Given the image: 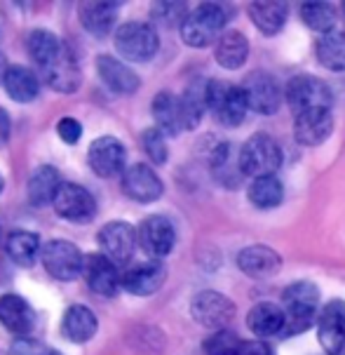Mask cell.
Returning <instances> with one entry per match:
<instances>
[{
	"mask_svg": "<svg viewBox=\"0 0 345 355\" xmlns=\"http://www.w3.org/2000/svg\"><path fill=\"white\" fill-rule=\"evenodd\" d=\"M8 71H10V66H8V59L0 54V85H5V78H8Z\"/></svg>",
	"mask_w": 345,
	"mask_h": 355,
	"instance_id": "obj_45",
	"label": "cell"
},
{
	"mask_svg": "<svg viewBox=\"0 0 345 355\" xmlns=\"http://www.w3.org/2000/svg\"><path fill=\"white\" fill-rule=\"evenodd\" d=\"M319 309V290L312 282H294L282 294V311H284V332L299 334L306 332L312 324Z\"/></svg>",
	"mask_w": 345,
	"mask_h": 355,
	"instance_id": "obj_2",
	"label": "cell"
},
{
	"mask_svg": "<svg viewBox=\"0 0 345 355\" xmlns=\"http://www.w3.org/2000/svg\"><path fill=\"white\" fill-rule=\"evenodd\" d=\"M96 327H99L96 315L82 304L69 306L64 313V318H62L64 339L73 341V344H85V341H89L96 334Z\"/></svg>",
	"mask_w": 345,
	"mask_h": 355,
	"instance_id": "obj_24",
	"label": "cell"
},
{
	"mask_svg": "<svg viewBox=\"0 0 345 355\" xmlns=\"http://www.w3.org/2000/svg\"><path fill=\"white\" fill-rule=\"evenodd\" d=\"M233 10L221 3H202L186 17L181 24V38L191 47H209L216 38H221L223 26L228 24Z\"/></svg>",
	"mask_w": 345,
	"mask_h": 355,
	"instance_id": "obj_1",
	"label": "cell"
},
{
	"mask_svg": "<svg viewBox=\"0 0 345 355\" xmlns=\"http://www.w3.org/2000/svg\"><path fill=\"white\" fill-rule=\"evenodd\" d=\"M284 189L282 182L275 177V174H268V177H258L254 179L249 186V200L254 207L258 209H272L282 202Z\"/></svg>",
	"mask_w": 345,
	"mask_h": 355,
	"instance_id": "obj_35",
	"label": "cell"
},
{
	"mask_svg": "<svg viewBox=\"0 0 345 355\" xmlns=\"http://www.w3.org/2000/svg\"><path fill=\"white\" fill-rule=\"evenodd\" d=\"M284 99H287L289 108L294 111V116H299V113L312 111V108H329L331 89L326 87L324 80H319L315 76H294L287 83Z\"/></svg>",
	"mask_w": 345,
	"mask_h": 355,
	"instance_id": "obj_6",
	"label": "cell"
},
{
	"mask_svg": "<svg viewBox=\"0 0 345 355\" xmlns=\"http://www.w3.org/2000/svg\"><path fill=\"white\" fill-rule=\"evenodd\" d=\"M52 351H47L45 346L40 344V341L35 339H26V336H21V339H17L15 344L10 348V355H50Z\"/></svg>",
	"mask_w": 345,
	"mask_h": 355,
	"instance_id": "obj_42",
	"label": "cell"
},
{
	"mask_svg": "<svg viewBox=\"0 0 345 355\" xmlns=\"http://www.w3.org/2000/svg\"><path fill=\"white\" fill-rule=\"evenodd\" d=\"M282 165V148L268 135H254L240 148V170L245 177H268Z\"/></svg>",
	"mask_w": 345,
	"mask_h": 355,
	"instance_id": "obj_3",
	"label": "cell"
},
{
	"mask_svg": "<svg viewBox=\"0 0 345 355\" xmlns=\"http://www.w3.org/2000/svg\"><path fill=\"white\" fill-rule=\"evenodd\" d=\"M191 315L209 329H226V324L235 318V304L230 302L226 294L204 290L193 297L191 302Z\"/></svg>",
	"mask_w": 345,
	"mask_h": 355,
	"instance_id": "obj_10",
	"label": "cell"
},
{
	"mask_svg": "<svg viewBox=\"0 0 345 355\" xmlns=\"http://www.w3.org/2000/svg\"><path fill=\"white\" fill-rule=\"evenodd\" d=\"M115 47L127 62H150L157 54L160 38L150 24L127 21L115 31Z\"/></svg>",
	"mask_w": 345,
	"mask_h": 355,
	"instance_id": "obj_4",
	"label": "cell"
},
{
	"mask_svg": "<svg viewBox=\"0 0 345 355\" xmlns=\"http://www.w3.org/2000/svg\"><path fill=\"white\" fill-rule=\"evenodd\" d=\"M120 15V3H106V0H92V3L78 5V17L85 31L96 35V38H106L113 31L115 21Z\"/></svg>",
	"mask_w": 345,
	"mask_h": 355,
	"instance_id": "obj_20",
	"label": "cell"
},
{
	"mask_svg": "<svg viewBox=\"0 0 345 355\" xmlns=\"http://www.w3.org/2000/svg\"><path fill=\"white\" fill-rule=\"evenodd\" d=\"M54 212L73 224H87L96 216V200L85 186L64 182L52 202Z\"/></svg>",
	"mask_w": 345,
	"mask_h": 355,
	"instance_id": "obj_9",
	"label": "cell"
},
{
	"mask_svg": "<svg viewBox=\"0 0 345 355\" xmlns=\"http://www.w3.org/2000/svg\"><path fill=\"white\" fill-rule=\"evenodd\" d=\"M214 57L223 69H228V71L240 69V66L247 62V57H249V40L240 31L221 33V38L216 40Z\"/></svg>",
	"mask_w": 345,
	"mask_h": 355,
	"instance_id": "obj_29",
	"label": "cell"
},
{
	"mask_svg": "<svg viewBox=\"0 0 345 355\" xmlns=\"http://www.w3.org/2000/svg\"><path fill=\"white\" fill-rule=\"evenodd\" d=\"M242 92H245L247 106L251 111L261 113V116H272L280 111L282 106V87L277 78L265 71H251L242 83Z\"/></svg>",
	"mask_w": 345,
	"mask_h": 355,
	"instance_id": "obj_7",
	"label": "cell"
},
{
	"mask_svg": "<svg viewBox=\"0 0 345 355\" xmlns=\"http://www.w3.org/2000/svg\"><path fill=\"white\" fill-rule=\"evenodd\" d=\"M123 191L130 200L134 202H155L160 200L162 193H165V184L157 177L155 170L150 165H143V162H136V165L127 167L123 174Z\"/></svg>",
	"mask_w": 345,
	"mask_h": 355,
	"instance_id": "obj_14",
	"label": "cell"
},
{
	"mask_svg": "<svg viewBox=\"0 0 345 355\" xmlns=\"http://www.w3.org/2000/svg\"><path fill=\"white\" fill-rule=\"evenodd\" d=\"M0 324L12 334L26 336L35 327V313L19 294H3L0 297Z\"/></svg>",
	"mask_w": 345,
	"mask_h": 355,
	"instance_id": "obj_21",
	"label": "cell"
},
{
	"mask_svg": "<svg viewBox=\"0 0 345 355\" xmlns=\"http://www.w3.org/2000/svg\"><path fill=\"white\" fill-rule=\"evenodd\" d=\"M3 87H5V92H8V97L19 101V104H28V101H33L40 92L38 76H35L31 69H26V66H10Z\"/></svg>",
	"mask_w": 345,
	"mask_h": 355,
	"instance_id": "obj_31",
	"label": "cell"
},
{
	"mask_svg": "<svg viewBox=\"0 0 345 355\" xmlns=\"http://www.w3.org/2000/svg\"><path fill=\"white\" fill-rule=\"evenodd\" d=\"M247 324L256 336L268 339V336L282 334L284 332V311L277 304H256L247 315Z\"/></svg>",
	"mask_w": 345,
	"mask_h": 355,
	"instance_id": "obj_30",
	"label": "cell"
},
{
	"mask_svg": "<svg viewBox=\"0 0 345 355\" xmlns=\"http://www.w3.org/2000/svg\"><path fill=\"white\" fill-rule=\"evenodd\" d=\"M141 144H143V151L155 165H165L167 162V155H169V148H167V141H165V135H162L157 128H150L141 135Z\"/></svg>",
	"mask_w": 345,
	"mask_h": 355,
	"instance_id": "obj_39",
	"label": "cell"
},
{
	"mask_svg": "<svg viewBox=\"0 0 345 355\" xmlns=\"http://www.w3.org/2000/svg\"><path fill=\"white\" fill-rule=\"evenodd\" d=\"M50 355H62V353H57V351H52V353H50Z\"/></svg>",
	"mask_w": 345,
	"mask_h": 355,
	"instance_id": "obj_47",
	"label": "cell"
},
{
	"mask_svg": "<svg viewBox=\"0 0 345 355\" xmlns=\"http://www.w3.org/2000/svg\"><path fill=\"white\" fill-rule=\"evenodd\" d=\"M209 167L214 172L216 182L223 184L226 189H235L245 177L240 170V153H233V144H219L209 155Z\"/></svg>",
	"mask_w": 345,
	"mask_h": 355,
	"instance_id": "obj_28",
	"label": "cell"
},
{
	"mask_svg": "<svg viewBox=\"0 0 345 355\" xmlns=\"http://www.w3.org/2000/svg\"><path fill=\"white\" fill-rule=\"evenodd\" d=\"M136 233H139V245L155 261L167 257L174 250V245H177V228L162 214H153L148 219H143Z\"/></svg>",
	"mask_w": 345,
	"mask_h": 355,
	"instance_id": "obj_11",
	"label": "cell"
},
{
	"mask_svg": "<svg viewBox=\"0 0 345 355\" xmlns=\"http://www.w3.org/2000/svg\"><path fill=\"white\" fill-rule=\"evenodd\" d=\"M334 132V116L331 108H312L299 113L294 120V137L301 146H319Z\"/></svg>",
	"mask_w": 345,
	"mask_h": 355,
	"instance_id": "obj_16",
	"label": "cell"
},
{
	"mask_svg": "<svg viewBox=\"0 0 345 355\" xmlns=\"http://www.w3.org/2000/svg\"><path fill=\"white\" fill-rule=\"evenodd\" d=\"M207 108L226 128L242 125L247 111H249L242 87L226 85L223 80H207Z\"/></svg>",
	"mask_w": 345,
	"mask_h": 355,
	"instance_id": "obj_5",
	"label": "cell"
},
{
	"mask_svg": "<svg viewBox=\"0 0 345 355\" xmlns=\"http://www.w3.org/2000/svg\"><path fill=\"white\" fill-rule=\"evenodd\" d=\"M238 266L249 278H272L282 266V259L272 248L265 245H249L238 254Z\"/></svg>",
	"mask_w": 345,
	"mask_h": 355,
	"instance_id": "obj_22",
	"label": "cell"
},
{
	"mask_svg": "<svg viewBox=\"0 0 345 355\" xmlns=\"http://www.w3.org/2000/svg\"><path fill=\"white\" fill-rule=\"evenodd\" d=\"M40 259L47 273L62 282L76 280L78 275H82L85 257L80 254V250H78L73 243H69V240H50V243L42 248Z\"/></svg>",
	"mask_w": 345,
	"mask_h": 355,
	"instance_id": "obj_8",
	"label": "cell"
},
{
	"mask_svg": "<svg viewBox=\"0 0 345 355\" xmlns=\"http://www.w3.org/2000/svg\"><path fill=\"white\" fill-rule=\"evenodd\" d=\"M96 240H99L101 254L111 259L115 266H120V263L130 261L132 254H134L139 233L134 231L132 224H125V221H111V224H106L101 228Z\"/></svg>",
	"mask_w": 345,
	"mask_h": 355,
	"instance_id": "obj_13",
	"label": "cell"
},
{
	"mask_svg": "<svg viewBox=\"0 0 345 355\" xmlns=\"http://www.w3.org/2000/svg\"><path fill=\"white\" fill-rule=\"evenodd\" d=\"M242 341L238 339V334L230 332V329H219L204 341V351L207 355H238L240 353Z\"/></svg>",
	"mask_w": 345,
	"mask_h": 355,
	"instance_id": "obj_38",
	"label": "cell"
},
{
	"mask_svg": "<svg viewBox=\"0 0 345 355\" xmlns=\"http://www.w3.org/2000/svg\"><path fill=\"white\" fill-rule=\"evenodd\" d=\"M238 355H275V351L263 341H247V344L240 346Z\"/></svg>",
	"mask_w": 345,
	"mask_h": 355,
	"instance_id": "obj_43",
	"label": "cell"
},
{
	"mask_svg": "<svg viewBox=\"0 0 345 355\" xmlns=\"http://www.w3.org/2000/svg\"><path fill=\"white\" fill-rule=\"evenodd\" d=\"M57 135L62 137L64 144H71V146H73V144L80 141V137H82V125L78 123L76 118H62L57 125Z\"/></svg>",
	"mask_w": 345,
	"mask_h": 355,
	"instance_id": "obj_41",
	"label": "cell"
},
{
	"mask_svg": "<svg viewBox=\"0 0 345 355\" xmlns=\"http://www.w3.org/2000/svg\"><path fill=\"white\" fill-rule=\"evenodd\" d=\"M153 118L157 130L165 137H174L179 132H184V113H181V97L172 92H160L153 99Z\"/></svg>",
	"mask_w": 345,
	"mask_h": 355,
	"instance_id": "obj_25",
	"label": "cell"
},
{
	"mask_svg": "<svg viewBox=\"0 0 345 355\" xmlns=\"http://www.w3.org/2000/svg\"><path fill=\"white\" fill-rule=\"evenodd\" d=\"M153 17L157 21H162L165 26H172V24H184L186 21V5L184 3H157L153 5Z\"/></svg>",
	"mask_w": 345,
	"mask_h": 355,
	"instance_id": "obj_40",
	"label": "cell"
},
{
	"mask_svg": "<svg viewBox=\"0 0 345 355\" xmlns=\"http://www.w3.org/2000/svg\"><path fill=\"white\" fill-rule=\"evenodd\" d=\"M96 71H99V78L104 80V85L113 89L115 94H134L139 89V76L120 59L101 54L96 59Z\"/></svg>",
	"mask_w": 345,
	"mask_h": 355,
	"instance_id": "obj_23",
	"label": "cell"
},
{
	"mask_svg": "<svg viewBox=\"0 0 345 355\" xmlns=\"http://www.w3.org/2000/svg\"><path fill=\"white\" fill-rule=\"evenodd\" d=\"M289 8L280 0H256L249 5V19L263 35H275L287 24Z\"/></svg>",
	"mask_w": 345,
	"mask_h": 355,
	"instance_id": "obj_26",
	"label": "cell"
},
{
	"mask_svg": "<svg viewBox=\"0 0 345 355\" xmlns=\"http://www.w3.org/2000/svg\"><path fill=\"white\" fill-rule=\"evenodd\" d=\"M0 191H3V177H0Z\"/></svg>",
	"mask_w": 345,
	"mask_h": 355,
	"instance_id": "obj_46",
	"label": "cell"
},
{
	"mask_svg": "<svg viewBox=\"0 0 345 355\" xmlns=\"http://www.w3.org/2000/svg\"><path fill=\"white\" fill-rule=\"evenodd\" d=\"M40 73H42V80H45L47 85H50L52 89H57V92H62V94L76 92L82 83L80 66H78L76 57L66 50V47L52 64L42 66Z\"/></svg>",
	"mask_w": 345,
	"mask_h": 355,
	"instance_id": "obj_18",
	"label": "cell"
},
{
	"mask_svg": "<svg viewBox=\"0 0 345 355\" xmlns=\"http://www.w3.org/2000/svg\"><path fill=\"white\" fill-rule=\"evenodd\" d=\"M87 162L92 172L101 179H113L118 174H125L127 151L115 137H99L92 141L87 151Z\"/></svg>",
	"mask_w": 345,
	"mask_h": 355,
	"instance_id": "obj_12",
	"label": "cell"
},
{
	"mask_svg": "<svg viewBox=\"0 0 345 355\" xmlns=\"http://www.w3.org/2000/svg\"><path fill=\"white\" fill-rule=\"evenodd\" d=\"M82 275L87 280V287L99 297H113L123 285V278L118 273V266L104 254H89L85 257Z\"/></svg>",
	"mask_w": 345,
	"mask_h": 355,
	"instance_id": "obj_17",
	"label": "cell"
},
{
	"mask_svg": "<svg viewBox=\"0 0 345 355\" xmlns=\"http://www.w3.org/2000/svg\"><path fill=\"white\" fill-rule=\"evenodd\" d=\"M167 278V270L160 261H143L136 266L127 268L123 275V287L134 297H150L162 287Z\"/></svg>",
	"mask_w": 345,
	"mask_h": 355,
	"instance_id": "obj_19",
	"label": "cell"
},
{
	"mask_svg": "<svg viewBox=\"0 0 345 355\" xmlns=\"http://www.w3.org/2000/svg\"><path fill=\"white\" fill-rule=\"evenodd\" d=\"M317 339L326 355H341L345 348V302L334 299L319 311Z\"/></svg>",
	"mask_w": 345,
	"mask_h": 355,
	"instance_id": "obj_15",
	"label": "cell"
},
{
	"mask_svg": "<svg viewBox=\"0 0 345 355\" xmlns=\"http://www.w3.org/2000/svg\"><path fill=\"white\" fill-rule=\"evenodd\" d=\"M10 137V116L0 108V141H5Z\"/></svg>",
	"mask_w": 345,
	"mask_h": 355,
	"instance_id": "obj_44",
	"label": "cell"
},
{
	"mask_svg": "<svg viewBox=\"0 0 345 355\" xmlns=\"http://www.w3.org/2000/svg\"><path fill=\"white\" fill-rule=\"evenodd\" d=\"M26 45H28V54H31V59L38 64V69L52 64L66 47L62 40H59V35H54L52 31H45V28H35V31H31Z\"/></svg>",
	"mask_w": 345,
	"mask_h": 355,
	"instance_id": "obj_32",
	"label": "cell"
},
{
	"mask_svg": "<svg viewBox=\"0 0 345 355\" xmlns=\"http://www.w3.org/2000/svg\"><path fill=\"white\" fill-rule=\"evenodd\" d=\"M207 108V83H191L181 94V113H184V130H193L200 125L202 113Z\"/></svg>",
	"mask_w": 345,
	"mask_h": 355,
	"instance_id": "obj_34",
	"label": "cell"
},
{
	"mask_svg": "<svg viewBox=\"0 0 345 355\" xmlns=\"http://www.w3.org/2000/svg\"><path fill=\"white\" fill-rule=\"evenodd\" d=\"M62 174H59L57 167L52 165H40L35 167L28 177V184H26V191H28V200L33 205H50L54 202V196H57L59 186H62Z\"/></svg>",
	"mask_w": 345,
	"mask_h": 355,
	"instance_id": "obj_27",
	"label": "cell"
},
{
	"mask_svg": "<svg viewBox=\"0 0 345 355\" xmlns=\"http://www.w3.org/2000/svg\"><path fill=\"white\" fill-rule=\"evenodd\" d=\"M301 19L306 21L308 28L319 33H331V28L336 26V10L331 3H319V0H312V3H303L301 5Z\"/></svg>",
	"mask_w": 345,
	"mask_h": 355,
	"instance_id": "obj_37",
	"label": "cell"
},
{
	"mask_svg": "<svg viewBox=\"0 0 345 355\" xmlns=\"http://www.w3.org/2000/svg\"><path fill=\"white\" fill-rule=\"evenodd\" d=\"M8 254L19 266H33L40 254V238L31 231H12L8 238Z\"/></svg>",
	"mask_w": 345,
	"mask_h": 355,
	"instance_id": "obj_33",
	"label": "cell"
},
{
	"mask_svg": "<svg viewBox=\"0 0 345 355\" xmlns=\"http://www.w3.org/2000/svg\"><path fill=\"white\" fill-rule=\"evenodd\" d=\"M317 59L329 71H345V33H324L317 40Z\"/></svg>",
	"mask_w": 345,
	"mask_h": 355,
	"instance_id": "obj_36",
	"label": "cell"
}]
</instances>
